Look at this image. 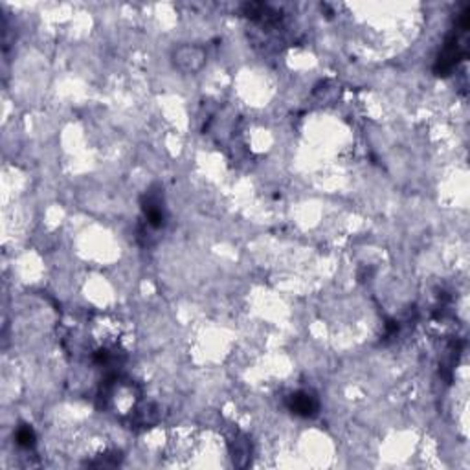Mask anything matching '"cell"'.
<instances>
[{
    "instance_id": "1",
    "label": "cell",
    "mask_w": 470,
    "mask_h": 470,
    "mask_svg": "<svg viewBox=\"0 0 470 470\" xmlns=\"http://www.w3.org/2000/svg\"><path fill=\"white\" fill-rule=\"evenodd\" d=\"M173 64L182 74H197L206 64V52L200 46H180L173 52Z\"/></svg>"
},
{
    "instance_id": "2",
    "label": "cell",
    "mask_w": 470,
    "mask_h": 470,
    "mask_svg": "<svg viewBox=\"0 0 470 470\" xmlns=\"http://www.w3.org/2000/svg\"><path fill=\"white\" fill-rule=\"evenodd\" d=\"M289 408H291V412L296 413V415L315 417L318 413L320 403H318V399L312 393L298 392L292 393L291 397H289Z\"/></svg>"
},
{
    "instance_id": "3",
    "label": "cell",
    "mask_w": 470,
    "mask_h": 470,
    "mask_svg": "<svg viewBox=\"0 0 470 470\" xmlns=\"http://www.w3.org/2000/svg\"><path fill=\"white\" fill-rule=\"evenodd\" d=\"M144 214H146L147 224L153 228H162L165 221L164 206H162L160 195L147 193L146 200H144Z\"/></svg>"
},
{
    "instance_id": "4",
    "label": "cell",
    "mask_w": 470,
    "mask_h": 470,
    "mask_svg": "<svg viewBox=\"0 0 470 470\" xmlns=\"http://www.w3.org/2000/svg\"><path fill=\"white\" fill-rule=\"evenodd\" d=\"M15 439H17V445L22 446V448H32V446L35 445L34 428L28 427V424H22V427L17 428Z\"/></svg>"
}]
</instances>
